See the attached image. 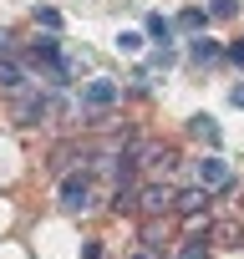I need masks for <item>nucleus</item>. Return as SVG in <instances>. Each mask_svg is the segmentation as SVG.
<instances>
[{"instance_id":"obj_17","label":"nucleus","mask_w":244,"mask_h":259,"mask_svg":"<svg viewBox=\"0 0 244 259\" xmlns=\"http://www.w3.org/2000/svg\"><path fill=\"white\" fill-rule=\"evenodd\" d=\"M229 56H234V66H244V41H239V46H234Z\"/></svg>"},{"instance_id":"obj_5","label":"nucleus","mask_w":244,"mask_h":259,"mask_svg":"<svg viewBox=\"0 0 244 259\" xmlns=\"http://www.w3.org/2000/svg\"><path fill=\"white\" fill-rule=\"evenodd\" d=\"M173 203H178L173 188H163V183H148V188H143V208H148V213H168Z\"/></svg>"},{"instance_id":"obj_18","label":"nucleus","mask_w":244,"mask_h":259,"mask_svg":"<svg viewBox=\"0 0 244 259\" xmlns=\"http://www.w3.org/2000/svg\"><path fill=\"white\" fill-rule=\"evenodd\" d=\"M133 259H153V249H138V254H133Z\"/></svg>"},{"instance_id":"obj_12","label":"nucleus","mask_w":244,"mask_h":259,"mask_svg":"<svg viewBox=\"0 0 244 259\" xmlns=\"http://www.w3.org/2000/svg\"><path fill=\"white\" fill-rule=\"evenodd\" d=\"M36 26H46V31L56 36V31H61V11H51V6H41V11H36Z\"/></svg>"},{"instance_id":"obj_1","label":"nucleus","mask_w":244,"mask_h":259,"mask_svg":"<svg viewBox=\"0 0 244 259\" xmlns=\"http://www.w3.org/2000/svg\"><path fill=\"white\" fill-rule=\"evenodd\" d=\"M92 193H97V188H92V173H71V178L61 183V198H56V203H61L66 213H87V208H92Z\"/></svg>"},{"instance_id":"obj_13","label":"nucleus","mask_w":244,"mask_h":259,"mask_svg":"<svg viewBox=\"0 0 244 259\" xmlns=\"http://www.w3.org/2000/svg\"><path fill=\"white\" fill-rule=\"evenodd\" d=\"M36 61H46V66H56L61 61V51H56V41L46 36V41H36Z\"/></svg>"},{"instance_id":"obj_3","label":"nucleus","mask_w":244,"mask_h":259,"mask_svg":"<svg viewBox=\"0 0 244 259\" xmlns=\"http://www.w3.org/2000/svg\"><path fill=\"white\" fill-rule=\"evenodd\" d=\"M117 97H122V92H117L112 81H87L76 102H82L87 112H107V107H117Z\"/></svg>"},{"instance_id":"obj_11","label":"nucleus","mask_w":244,"mask_h":259,"mask_svg":"<svg viewBox=\"0 0 244 259\" xmlns=\"http://www.w3.org/2000/svg\"><path fill=\"white\" fill-rule=\"evenodd\" d=\"M239 239H244V229H239V224H219V229H214V244H224V249H234Z\"/></svg>"},{"instance_id":"obj_4","label":"nucleus","mask_w":244,"mask_h":259,"mask_svg":"<svg viewBox=\"0 0 244 259\" xmlns=\"http://www.w3.org/2000/svg\"><path fill=\"white\" fill-rule=\"evenodd\" d=\"M198 178H204V188H229V183H234V173H229L224 158H204V163H198Z\"/></svg>"},{"instance_id":"obj_9","label":"nucleus","mask_w":244,"mask_h":259,"mask_svg":"<svg viewBox=\"0 0 244 259\" xmlns=\"http://www.w3.org/2000/svg\"><path fill=\"white\" fill-rule=\"evenodd\" d=\"M188 56H193V61H198V66H209V61H219V46H214V41H209V36H198V41H193V46H188Z\"/></svg>"},{"instance_id":"obj_16","label":"nucleus","mask_w":244,"mask_h":259,"mask_svg":"<svg viewBox=\"0 0 244 259\" xmlns=\"http://www.w3.org/2000/svg\"><path fill=\"white\" fill-rule=\"evenodd\" d=\"M229 107H239V112H244V81H239V87H229Z\"/></svg>"},{"instance_id":"obj_8","label":"nucleus","mask_w":244,"mask_h":259,"mask_svg":"<svg viewBox=\"0 0 244 259\" xmlns=\"http://www.w3.org/2000/svg\"><path fill=\"white\" fill-rule=\"evenodd\" d=\"M188 127H193V138H204L209 148H219V122H214V117H193Z\"/></svg>"},{"instance_id":"obj_10","label":"nucleus","mask_w":244,"mask_h":259,"mask_svg":"<svg viewBox=\"0 0 244 259\" xmlns=\"http://www.w3.org/2000/svg\"><path fill=\"white\" fill-rule=\"evenodd\" d=\"M204 203H209V193H198V188H183V193H178V203H173V208H178V213H198V208H204Z\"/></svg>"},{"instance_id":"obj_6","label":"nucleus","mask_w":244,"mask_h":259,"mask_svg":"<svg viewBox=\"0 0 244 259\" xmlns=\"http://www.w3.org/2000/svg\"><path fill=\"white\" fill-rule=\"evenodd\" d=\"M209 254H214V239H204V234H188L178 249V259H209Z\"/></svg>"},{"instance_id":"obj_7","label":"nucleus","mask_w":244,"mask_h":259,"mask_svg":"<svg viewBox=\"0 0 244 259\" xmlns=\"http://www.w3.org/2000/svg\"><path fill=\"white\" fill-rule=\"evenodd\" d=\"M148 41L168 46V41H173V21H168V16H148Z\"/></svg>"},{"instance_id":"obj_2","label":"nucleus","mask_w":244,"mask_h":259,"mask_svg":"<svg viewBox=\"0 0 244 259\" xmlns=\"http://www.w3.org/2000/svg\"><path fill=\"white\" fill-rule=\"evenodd\" d=\"M46 107H51L46 92H26V87L16 92V122H21V127H36V122L46 117Z\"/></svg>"},{"instance_id":"obj_14","label":"nucleus","mask_w":244,"mask_h":259,"mask_svg":"<svg viewBox=\"0 0 244 259\" xmlns=\"http://www.w3.org/2000/svg\"><path fill=\"white\" fill-rule=\"evenodd\" d=\"M204 21H209V16H204L198 6H188V11H178V26H188V31H198Z\"/></svg>"},{"instance_id":"obj_15","label":"nucleus","mask_w":244,"mask_h":259,"mask_svg":"<svg viewBox=\"0 0 244 259\" xmlns=\"http://www.w3.org/2000/svg\"><path fill=\"white\" fill-rule=\"evenodd\" d=\"M209 11H214V16H234V11H239V0H209Z\"/></svg>"}]
</instances>
